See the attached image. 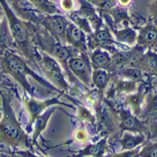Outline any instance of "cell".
Instances as JSON below:
<instances>
[{
  "label": "cell",
  "mask_w": 157,
  "mask_h": 157,
  "mask_svg": "<svg viewBox=\"0 0 157 157\" xmlns=\"http://www.w3.org/2000/svg\"><path fill=\"white\" fill-rule=\"evenodd\" d=\"M96 82L99 85H103L106 81V75L103 73H99L96 76Z\"/></svg>",
  "instance_id": "12"
},
{
  "label": "cell",
  "mask_w": 157,
  "mask_h": 157,
  "mask_svg": "<svg viewBox=\"0 0 157 157\" xmlns=\"http://www.w3.org/2000/svg\"><path fill=\"white\" fill-rule=\"evenodd\" d=\"M71 37L75 41H79L81 38V32L77 28H73L71 31Z\"/></svg>",
  "instance_id": "10"
},
{
  "label": "cell",
  "mask_w": 157,
  "mask_h": 157,
  "mask_svg": "<svg viewBox=\"0 0 157 157\" xmlns=\"http://www.w3.org/2000/svg\"><path fill=\"white\" fill-rule=\"evenodd\" d=\"M139 143L138 138H134L133 137H128L124 140V145L127 149H132Z\"/></svg>",
  "instance_id": "9"
},
{
  "label": "cell",
  "mask_w": 157,
  "mask_h": 157,
  "mask_svg": "<svg viewBox=\"0 0 157 157\" xmlns=\"http://www.w3.org/2000/svg\"><path fill=\"white\" fill-rule=\"evenodd\" d=\"M12 34L17 41L19 42H22L26 40L27 34H26V31L23 26L21 24L17 22L13 24L11 28Z\"/></svg>",
  "instance_id": "2"
},
{
  "label": "cell",
  "mask_w": 157,
  "mask_h": 157,
  "mask_svg": "<svg viewBox=\"0 0 157 157\" xmlns=\"http://www.w3.org/2000/svg\"><path fill=\"white\" fill-rule=\"evenodd\" d=\"M51 25L52 28L54 29L55 32L58 34H61L64 31L65 25L64 21L60 17H55L51 22Z\"/></svg>",
  "instance_id": "5"
},
{
  "label": "cell",
  "mask_w": 157,
  "mask_h": 157,
  "mask_svg": "<svg viewBox=\"0 0 157 157\" xmlns=\"http://www.w3.org/2000/svg\"><path fill=\"white\" fill-rule=\"evenodd\" d=\"M97 39L99 41H106L109 39V35L105 31H101L97 34Z\"/></svg>",
  "instance_id": "15"
},
{
  "label": "cell",
  "mask_w": 157,
  "mask_h": 157,
  "mask_svg": "<svg viewBox=\"0 0 157 157\" xmlns=\"http://www.w3.org/2000/svg\"><path fill=\"white\" fill-rule=\"evenodd\" d=\"M156 38V32L155 31L150 30L146 33L145 36V40L147 42H152Z\"/></svg>",
  "instance_id": "11"
},
{
  "label": "cell",
  "mask_w": 157,
  "mask_h": 157,
  "mask_svg": "<svg viewBox=\"0 0 157 157\" xmlns=\"http://www.w3.org/2000/svg\"><path fill=\"white\" fill-rule=\"evenodd\" d=\"M4 132L10 138H16L18 135L17 129L12 125H6L4 127Z\"/></svg>",
  "instance_id": "8"
},
{
  "label": "cell",
  "mask_w": 157,
  "mask_h": 157,
  "mask_svg": "<svg viewBox=\"0 0 157 157\" xmlns=\"http://www.w3.org/2000/svg\"><path fill=\"white\" fill-rule=\"evenodd\" d=\"M47 65L48 70H50L52 77H53L54 79L58 81H63V78H62V75L60 71V68L58 67L56 63L51 59L48 60L47 62Z\"/></svg>",
  "instance_id": "3"
},
{
  "label": "cell",
  "mask_w": 157,
  "mask_h": 157,
  "mask_svg": "<svg viewBox=\"0 0 157 157\" xmlns=\"http://www.w3.org/2000/svg\"><path fill=\"white\" fill-rule=\"evenodd\" d=\"M85 64L80 59H74L70 62V67L73 71L77 72H81L85 69Z\"/></svg>",
  "instance_id": "7"
},
{
  "label": "cell",
  "mask_w": 157,
  "mask_h": 157,
  "mask_svg": "<svg viewBox=\"0 0 157 157\" xmlns=\"http://www.w3.org/2000/svg\"><path fill=\"white\" fill-rule=\"evenodd\" d=\"M122 38H123V40L124 41H131L134 38L133 32L130 31H126L123 33Z\"/></svg>",
  "instance_id": "14"
},
{
  "label": "cell",
  "mask_w": 157,
  "mask_h": 157,
  "mask_svg": "<svg viewBox=\"0 0 157 157\" xmlns=\"http://www.w3.org/2000/svg\"><path fill=\"white\" fill-rule=\"evenodd\" d=\"M135 120L132 117H128L123 121V125L127 128H132L135 126Z\"/></svg>",
  "instance_id": "13"
},
{
  "label": "cell",
  "mask_w": 157,
  "mask_h": 157,
  "mask_svg": "<svg viewBox=\"0 0 157 157\" xmlns=\"http://www.w3.org/2000/svg\"><path fill=\"white\" fill-rule=\"evenodd\" d=\"M30 109L32 114H37L40 111V106L37 103H32L30 106Z\"/></svg>",
  "instance_id": "18"
},
{
  "label": "cell",
  "mask_w": 157,
  "mask_h": 157,
  "mask_svg": "<svg viewBox=\"0 0 157 157\" xmlns=\"http://www.w3.org/2000/svg\"><path fill=\"white\" fill-rule=\"evenodd\" d=\"M94 61L100 67H104L108 63V58L107 55L102 53H97L94 55Z\"/></svg>",
  "instance_id": "6"
},
{
  "label": "cell",
  "mask_w": 157,
  "mask_h": 157,
  "mask_svg": "<svg viewBox=\"0 0 157 157\" xmlns=\"http://www.w3.org/2000/svg\"><path fill=\"white\" fill-rule=\"evenodd\" d=\"M149 64L153 65V66H155L156 64V61L155 58H150L149 59Z\"/></svg>",
  "instance_id": "20"
},
{
  "label": "cell",
  "mask_w": 157,
  "mask_h": 157,
  "mask_svg": "<svg viewBox=\"0 0 157 157\" xmlns=\"http://www.w3.org/2000/svg\"><path fill=\"white\" fill-rule=\"evenodd\" d=\"M101 147L100 145H95V146H93L91 147V149H90V153L93 154V155H97V154H99L100 150H101Z\"/></svg>",
  "instance_id": "19"
},
{
  "label": "cell",
  "mask_w": 157,
  "mask_h": 157,
  "mask_svg": "<svg viewBox=\"0 0 157 157\" xmlns=\"http://www.w3.org/2000/svg\"><path fill=\"white\" fill-rule=\"evenodd\" d=\"M53 52L55 55H56L61 60L65 61L67 60L68 58L70 57V53H69L67 49L61 46L60 45L55 46Z\"/></svg>",
  "instance_id": "4"
},
{
  "label": "cell",
  "mask_w": 157,
  "mask_h": 157,
  "mask_svg": "<svg viewBox=\"0 0 157 157\" xmlns=\"http://www.w3.org/2000/svg\"><path fill=\"white\" fill-rule=\"evenodd\" d=\"M114 14L116 16V17L119 19H122L124 16H125V12H124L122 9L117 8L114 10Z\"/></svg>",
  "instance_id": "17"
},
{
  "label": "cell",
  "mask_w": 157,
  "mask_h": 157,
  "mask_svg": "<svg viewBox=\"0 0 157 157\" xmlns=\"http://www.w3.org/2000/svg\"><path fill=\"white\" fill-rule=\"evenodd\" d=\"M35 1L38 2V4H43L44 2V0H35Z\"/></svg>",
  "instance_id": "22"
},
{
  "label": "cell",
  "mask_w": 157,
  "mask_h": 157,
  "mask_svg": "<svg viewBox=\"0 0 157 157\" xmlns=\"http://www.w3.org/2000/svg\"><path fill=\"white\" fill-rule=\"evenodd\" d=\"M7 34L4 30H0V44H5L7 41Z\"/></svg>",
  "instance_id": "16"
},
{
  "label": "cell",
  "mask_w": 157,
  "mask_h": 157,
  "mask_svg": "<svg viewBox=\"0 0 157 157\" xmlns=\"http://www.w3.org/2000/svg\"><path fill=\"white\" fill-rule=\"evenodd\" d=\"M7 63L11 70L17 74L22 75L25 72V66L23 63L17 57L10 55L7 58Z\"/></svg>",
  "instance_id": "1"
},
{
  "label": "cell",
  "mask_w": 157,
  "mask_h": 157,
  "mask_svg": "<svg viewBox=\"0 0 157 157\" xmlns=\"http://www.w3.org/2000/svg\"><path fill=\"white\" fill-rule=\"evenodd\" d=\"M151 156H156V150H154L153 152L151 153Z\"/></svg>",
  "instance_id": "21"
}]
</instances>
